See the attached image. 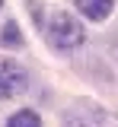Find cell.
I'll return each mask as SVG.
<instances>
[{
	"label": "cell",
	"instance_id": "1",
	"mask_svg": "<svg viewBox=\"0 0 118 127\" xmlns=\"http://www.w3.org/2000/svg\"><path fill=\"white\" fill-rule=\"evenodd\" d=\"M45 32H48L51 48H58V51H73V48L83 45V38H86L83 26H80V22H77V16L67 13V10H54Z\"/></svg>",
	"mask_w": 118,
	"mask_h": 127
},
{
	"label": "cell",
	"instance_id": "2",
	"mask_svg": "<svg viewBox=\"0 0 118 127\" xmlns=\"http://www.w3.org/2000/svg\"><path fill=\"white\" fill-rule=\"evenodd\" d=\"M26 70L16 61H0V98H16L26 89Z\"/></svg>",
	"mask_w": 118,
	"mask_h": 127
},
{
	"label": "cell",
	"instance_id": "3",
	"mask_svg": "<svg viewBox=\"0 0 118 127\" xmlns=\"http://www.w3.org/2000/svg\"><path fill=\"white\" fill-rule=\"evenodd\" d=\"M112 6H115V0H77V10L86 19H93V22H102L112 13Z\"/></svg>",
	"mask_w": 118,
	"mask_h": 127
},
{
	"label": "cell",
	"instance_id": "4",
	"mask_svg": "<svg viewBox=\"0 0 118 127\" xmlns=\"http://www.w3.org/2000/svg\"><path fill=\"white\" fill-rule=\"evenodd\" d=\"M6 127H42V118L26 108V111H16V114L6 121Z\"/></svg>",
	"mask_w": 118,
	"mask_h": 127
},
{
	"label": "cell",
	"instance_id": "5",
	"mask_svg": "<svg viewBox=\"0 0 118 127\" xmlns=\"http://www.w3.org/2000/svg\"><path fill=\"white\" fill-rule=\"evenodd\" d=\"M0 41H3L6 48H19V45H22V35H19V26L13 22V19H10V22L3 26V32H0Z\"/></svg>",
	"mask_w": 118,
	"mask_h": 127
},
{
	"label": "cell",
	"instance_id": "6",
	"mask_svg": "<svg viewBox=\"0 0 118 127\" xmlns=\"http://www.w3.org/2000/svg\"><path fill=\"white\" fill-rule=\"evenodd\" d=\"M0 3H3V0H0Z\"/></svg>",
	"mask_w": 118,
	"mask_h": 127
}]
</instances>
